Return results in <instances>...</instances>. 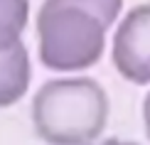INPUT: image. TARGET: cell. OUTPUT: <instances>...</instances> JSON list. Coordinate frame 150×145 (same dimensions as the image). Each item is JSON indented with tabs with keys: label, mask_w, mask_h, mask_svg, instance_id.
<instances>
[{
	"label": "cell",
	"mask_w": 150,
	"mask_h": 145,
	"mask_svg": "<svg viewBox=\"0 0 150 145\" xmlns=\"http://www.w3.org/2000/svg\"><path fill=\"white\" fill-rule=\"evenodd\" d=\"M98 145H135V143H126V140H116V138H111V140H103Z\"/></svg>",
	"instance_id": "7"
},
{
	"label": "cell",
	"mask_w": 150,
	"mask_h": 145,
	"mask_svg": "<svg viewBox=\"0 0 150 145\" xmlns=\"http://www.w3.org/2000/svg\"><path fill=\"white\" fill-rule=\"evenodd\" d=\"M30 76H32L30 54L22 42L0 52V108L17 103L27 93Z\"/></svg>",
	"instance_id": "4"
},
{
	"label": "cell",
	"mask_w": 150,
	"mask_h": 145,
	"mask_svg": "<svg viewBox=\"0 0 150 145\" xmlns=\"http://www.w3.org/2000/svg\"><path fill=\"white\" fill-rule=\"evenodd\" d=\"M121 5L123 0H45L37 12L42 64L57 71L96 64Z\"/></svg>",
	"instance_id": "1"
},
{
	"label": "cell",
	"mask_w": 150,
	"mask_h": 145,
	"mask_svg": "<svg viewBox=\"0 0 150 145\" xmlns=\"http://www.w3.org/2000/svg\"><path fill=\"white\" fill-rule=\"evenodd\" d=\"M143 123H145V135L150 140V93L145 96V101H143Z\"/></svg>",
	"instance_id": "6"
},
{
	"label": "cell",
	"mask_w": 150,
	"mask_h": 145,
	"mask_svg": "<svg viewBox=\"0 0 150 145\" xmlns=\"http://www.w3.org/2000/svg\"><path fill=\"white\" fill-rule=\"evenodd\" d=\"M108 121V96L93 79L47 81L32 98V123L49 145H93Z\"/></svg>",
	"instance_id": "2"
},
{
	"label": "cell",
	"mask_w": 150,
	"mask_h": 145,
	"mask_svg": "<svg viewBox=\"0 0 150 145\" xmlns=\"http://www.w3.org/2000/svg\"><path fill=\"white\" fill-rule=\"evenodd\" d=\"M30 17V0H0V52L22 42V30Z\"/></svg>",
	"instance_id": "5"
},
{
	"label": "cell",
	"mask_w": 150,
	"mask_h": 145,
	"mask_svg": "<svg viewBox=\"0 0 150 145\" xmlns=\"http://www.w3.org/2000/svg\"><path fill=\"white\" fill-rule=\"evenodd\" d=\"M113 64L123 79L150 84V3L123 17L113 35Z\"/></svg>",
	"instance_id": "3"
}]
</instances>
